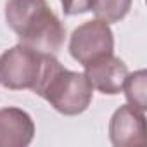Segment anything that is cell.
Segmentation results:
<instances>
[{"label": "cell", "mask_w": 147, "mask_h": 147, "mask_svg": "<svg viewBox=\"0 0 147 147\" xmlns=\"http://www.w3.org/2000/svg\"><path fill=\"white\" fill-rule=\"evenodd\" d=\"M5 23L19 43L36 52L55 55L64 43L66 28L47 0H7Z\"/></svg>", "instance_id": "6da1fadb"}, {"label": "cell", "mask_w": 147, "mask_h": 147, "mask_svg": "<svg viewBox=\"0 0 147 147\" xmlns=\"http://www.w3.org/2000/svg\"><path fill=\"white\" fill-rule=\"evenodd\" d=\"M33 92L64 116L85 113L94 97V88L85 73L66 69L52 54H43L42 75Z\"/></svg>", "instance_id": "7a4b0ae2"}, {"label": "cell", "mask_w": 147, "mask_h": 147, "mask_svg": "<svg viewBox=\"0 0 147 147\" xmlns=\"http://www.w3.org/2000/svg\"><path fill=\"white\" fill-rule=\"evenodd\" d=\"M43 66V54L18 43L0 55V87L9 90H35Z\"/></svg>", "instance_id": "3957f363"}, {"label": "cell", "mask_w": 147, "mask_h": 147, "mask_svg": "<svg viewBox=\"0 0 147 147\" xmlns=\"http://www.w3.org/2000/svg\"><path fill=\"white\" fill-rule=\"evenodd\" d=\"M69 54L83 67L104 55L114 54L113 30L100 19L85 21L69 38Z\"/></svg>", "instance_id": "277c9868"}, {"label": "cell", "mask_w": 147, "mask_h": 147, "mask_svg": "<svg viewBox=\"0 0 147 147\" xmlns=\"http://www.w3.org/2000/svg\"><path fill=\"white\" fill-rule=\"evenodd\" d=\"M109 138L114 147H145L147 125L144 111L130 104L119 106L109 121Z\"/></svg>", "instance_id": "5b68a950"}, {"label": "cell", "mask_w": 147, "mask_h": 147, "mask_svg": "<svg viewBox=\"0 0 147 147\" xmlns=\"http://www.w3.org/2000/svg\"><path fill=\"white\" fill-rule=\"evenodd\" d=\"M128 75L126 64L114 54L104 55L85 66V76L92 88L104 95H118Z\"/></svg>", "instance_id": "8992f818"}, {"label": "cell", "mask_w": 147, "mask_h": 147, "mask_svg": "<svg viewBox=\"0 0 147 147\" xmlns=\"http://www.w3.org/2000/svg\"><path fill=\"white\" fill-rule=\"evenodd\" d=\"M35 137L31 116L19 107L0 109V147H26Z\"/></svg>", "instance_id": "52a82bcc"}, {"label": "cell", "mask_w": 147, "mask_h": 147, "mask_svg": "<svg viewBox=\"0 0 147 147\" xmlns=\"http://www.w3.org/2000/svg\"><path fill=\"white\" fill-rule=\"evenodd\" d=\"M121 92H125L130 106H133L138 111H145L147 109V71L138 69L135 73H128Z\"/></svg>", "instance_id": "ba28073f"}, {"label": "cell", "mask_w": 147, "mask_h": 147, "mask_svg": "<svg viewBox=\"0 0 147 147\" xmlns=\"http://www.w3.org/2000/svg\"><path fill=\"white\" fill-rule=\"evenodd\" d=\"M130 9H131V0H95L92 11L95 14V19L111 24L125 19Z\"/></svg>", "instance_id": "9c48e42d"}, {"label": "cell", "mask_w": 147, "mask_h": 147, "mask_svg": "<svg viewBox=\"0 0 147 147\" xmlns=\"http://www.w3.org/2000/svg\"><path fill=\"white\" fill-rule=\"evenodd\" d=\"M66 16H78L90 12L95 5V0H59Z\"/></svg>", "instance_id": "30bf717a"}]
</instances>
